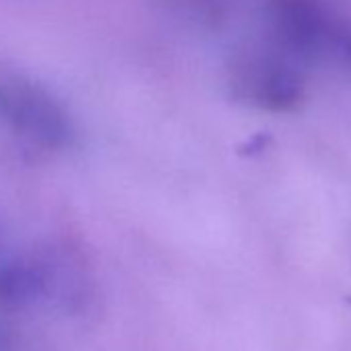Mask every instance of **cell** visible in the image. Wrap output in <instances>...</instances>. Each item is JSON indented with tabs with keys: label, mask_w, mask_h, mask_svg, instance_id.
Segmentation results:
<instances>
[{
	"label": "cell",
	"mask_w": 351,
	"mask_h": 351,
	"mask_svg": "<svg viewBox=\"0 0 351 351\" xmlns=\"http://www.w3.org/2000/svg\"><path fill=\"white\" fill-rule=\"evenodd\" d=\"M330 46L351 66V27H339V25H335L332 27V36H330Z\"/></svg>",
	"instance_id": "5"
},
{
	"label": "cell",
	"mask_w": 351,
	"mask_h": 351,
	"mask_svg": "<svg viewBox=\"0 0 351 351\" xmlns=\"http://www.w3.org/2000/svg\"><path fill=\"white\" fill-rule=\"evenodd\" d=\"M273 34L283 50L308 58L330 44L332 27L316 0H269Z\"/></svg>",
	"instance_id": "3"
},
{
	"label": "cell",
	"mask_w": 351,
	"mask_h": 351,
	"mask_svg": "<svg viewBox=\"0 0 351 351\" xmlns=\"http://www.w3.org/2000/svg\"><path fill=\"white\" fill-rule=\"evenodd\" d=\"M0 118L19 136L48 151L66 149L75 138L64 108L46 89L23 79L0 81Z\"/></svg>",
	"instance_id": "1"
},
{
	"label": "cell",
	"mask_w": 351,
	"mask_h": 351,
	"mask_svg": "<svg viewBox=\"0 0 351 351\" xmlns=\"http://www.w3.org/2000/svg\"><path fill=\"white\" fill-rule=\"evenodd\" d=\"M232 87L240 99L271 112L293 110L304 97V79L298 69L271 52L240 56L232 71Z\"/></svg>",
	"instance_id": "2"
},
{
	"label": "cell",
	"mask_w": 351,
	"mask_h": 351,
	"mask_svg": "<svg viewBox=\"0 0 351 351\" xmlns=\"http://www.w3.org/2000/svg\"><path fill=\"white\" fill-rule=\"evenodd\" d=\"M46 275L34 265H11L0 271V298L9 304H23L44 287Z\"/></svg>",
	"instance_id": "4"
}]
</instances>
